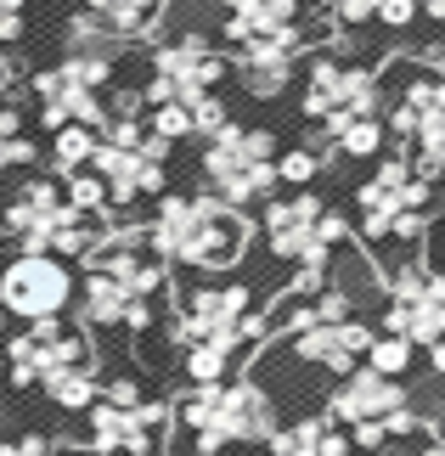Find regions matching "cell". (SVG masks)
Segmentation results:
<instances>
[{
	"instance_id": "7",
	"label": "cell",
	"mask_w": 445,
	"mask_h": 456,
	"mask_svg": "<svg viewBox=\"0 0 445 456\" xmlns=\"http://www.w3.org/2000/svg\"><path fill=\"white\" fill-rule=\"evenodd\" d=\"M231 85V62H226V51L220 40L209 28H192L181 23L169 34V40H158L147 45V74H141V102H203V96H215Z\"/></svg>"
},
{
	"instance_id": "21",
	"label": "cell",
	"mask_w": 445,
	"mask_h": 456,
	"mask_svg": "<svg viewBox=\"0 0 445 456\" xmlns=\"http://www.w3.org/2000/svg\"><path fill=\"white\" fill-rule=\"evenodd\" d=\"M322 147L333 164H355V169H367V164H378V158L389 152V130H383V118L378 113H367V118H344L338 130L322 135Z\"/></svg>"
},
{
	"instance_id": "28",
	"label": "cell",
	"mask_w": 445,
	"mask_h": 456,
	"mask_svg": "<svg viewBox=\"0 0 445 456\" xmlns=\"http://www.w3.org/2000/svg\"><path fill=\"white\" fill-rule=\"evenodd\" d=\"M147 130L158 135V142H169V147H186L192 142V108H186V102H152V108H147Z\"/></svg>"
},
{
	"instance_id": "17",
	"label": "cell",
	"mask_w": 445,
	"mask_h": 456,
	"mask_svg": "<svg viewBox=\"0 0 445 456\" xmlns=\"http://www.w3.org/2000/svg\"><path fill=\"white\" fill-rule=\"evenodd\" d=\"M412 406L400 378H383L372 366H350L344 378L333 383V400H327V417L338 428H355V423H389L395 411Z\"/></svg>"
},
{
	"instance_id": "6",
	"label": "cell",
	"mask_w": 445,
	"mask_h": 456,
	"mask_svg": "<svg viewBox=\"0 0 445 456\" xmlns=\"http://www.w3.org/2000/svg\"><path fill=\"white\" fill-rule=\"evenodd\" d=\"M265 305V293L248 282V276H175L169 293H164V338L169 349L203 344V338H231V332L248 327V315Z\"/></svg>"
},
{
	"instance_id": "1",
	"label": "cell",
	"mask_w": 445,
	"mask_h": 456,
	"mask_svg": "<svg viewBox=\"0 0 445 456\" xmlns=\"http://www.w3.org/2000/svg\"><path fill=\"white\" fill-rule=\"evenodd\" d=\"M141 220H147L152 248L181 276H231L254 248V220L215 203L198 186H169Z\"/></svg>"
},
{
	"instance_id": "2",
	"label": "cell",
	"mask_w": 445,
	"mask_h": 456,
	"mask_svg": "<svg viewBox=\"0 0 445 456\" xmlns=\"http://www.w3.org/2000/svg\"><path fill=\"white\" fill-rule=\"evenodd\" d=\"M378 118L389 152L406 158L417 181H445V57L395 51L378 62Z\"/></svg>"
},
{
	"instance_id": "36",
	"label": "cell",
	"mask_w": 445,
	"mask_h": 456,
	"mask_svg": "<svg viewBox=\"0 0 445 456\" xmlns=\"http://www.w3.org/2000/svg\"><path fill=\"white\" fill-rule=\"evenodd\" d=\"M412 456H445V440H429L423 451H412Z\"/></svg>"
},
{
	"instance_id": "4",
	"label": "cell",
	"mask_w": 445,
	"mask_h": 456,
	"mask_svg": "<svg viewBox=\"0 0 445 456\" xmlns=\"http://www.w3.org/2000/svg\"><path fill=\"white\" fill-rule=\"evenodd\" d=\"M169 411H175V423H181V434L192 440L198 456H220L231 445H265L282 428L276 395L248 372L226 378V383H192Z\"/></svg>"
},
{
	"instance_id": "27",
	"label": "cell",
	"mask_w": 445,
	"mask_h": 456,
	"mask_svg": "<svg viewBox=\"0 0 445 456\" xmlns=\"http://www.w3.org/2000/svg\"><path fill=\"white\" fill-rule=\"evenodd\" d=\"M412 361H417V349L406 338H395V332H372V344L361 355V366H372V372H383V378H400V383L412 372Z\"/></svg>"
},
{
	"instance_id": "30",
	"label": "cell",
	"mask_w": 445,
	"mask_h": 456,
	"mask_svg": "<svg viewBox=\"0 0 445 456\" xmlns=\"http://www.w3.org/2000/svg\"><path fill=\"white\" fill-rule=\"evenodd\" d=\"M372 28L389 34V40L412 34V28H417V0H378V17H372Z\"/></svg>"
},
{
	"instance_id": "16",
	"label": "cell",
	"mask_w": 445,
	"mask_h": 456,
	"mask_svg": "<svg viewBox=\"0 0 445 456\" xmlns=\"http://www.w3.org/2000/svg\"><path fill=\"white\" fill-rule=\"evenodd\" d=\"M372 332H378V327H372L367 315H350V322H305V327H293V332H282V338H271L265 349H271V355H282L288 366H305V372L344 378L350 366H361Z\"/></svg>"
},
{
	"instance_id": "32",
	"label": "cell",
	"mask_w": 445,
	"mask_h": 456,
	"mask_svg": "<svg viewBox=\"0 0 445 456\" xmlns=\"http://www.w3.org/2000/svg\"><path fill=\"white\" fill-rule=\"evenodd\" d=\"M417 259L429 265L434 276H445V208L429 220V232H423V248H417Z\"/></svg>"
},
{
	"instance_id": "19",
	"label": "cell",
	"mask_w": 445,
	"mask_h": 456,
	"mask_svg": "<svg viewBox=\"0 0 445 456\" xmlns=\"http://www.w3.org/2000/svg\"><path fill=\"white\" fill-rule=\"evenodd\" d=\"M265 456H350V434L338 428L327 411H310V417L282 423L271 440H265Z\"/></svg>"
},
{
	"instance_id": "12",
	"label": "cell",
	"mask_w": 445,
	"mask_h": 456,
	"mask_svg": "<svg viewBox=\"0 0 445 456\" xmlns=\"http://www.w3.org/2000/svg\"><path fill=\"white\" fill-rule=\"evenodd\" d=\"M79 293V265L57 254H6L0 259V315L6 322H45L68 315Z\"/></svg>"
},
{
	"instance_id": "31",
	"label": "cell",
	"mask_w": 445,
	"mask_h": 456,
	"mask_svg": "<svg viewBox=\"0 0 445 456\" xmlns=\"http://www.w3.org/2000/svg\"><path fill=\"white\" fill-rule=\"evenodd\" d=\"M0 456H74L45 434H0Z\"/></svg>"
},
{
	"instance_id": "22",
	"label": "cell",
	"mask_w": 445,
	"mask_h": 456,
	"mask_svg": "<svg viewBox=\"0 0 445 456\" xmlns=\"http://www.w3.org/2000/svg\"><path fill=\"white\" fill-rule=\"evenodd\" d=\"M40 395L51 400L57 411H85L91 400L102 395V366L96 361H79V366H62V372H51L45 383H40Z\"/></svg>"
},
{
	"instance_id": "13",
	"label": "cell",
	"mask_w": 445,
	"mask_h": 456,
	"mask_svg": "<svg viewBox=\"0 0 445 456\" xmlns=\"http://www.w3.org/2000/svg\"><path fill=\"white\" fill-rule=\"evenodd\" d=\"M383 332L406 338L412 349L445 344V276H434L423 259H406L383 276V299H378Z\"/></svg>"
},
{
	"instance_id": "23",
	"label": "cell",
	"mask_w": 445,
	"mask_h": 456,
	"mask_svg": "<svg viewBox=\"0 0 445 456\" xmlns=\"http://www.w3.org/2000/svg\"><path fill=\"white\" fill-rule=\"evenodd\" d=\"M333 169V158L322 142H282L276 152V186L282 191H299V186H322Z\"/></svg>"
},
{
	"instance_id": "18",
	"label": "cell",
	"mask_w": 445,
	"mask_h": 456,
	"mask_svg": "<svg viewBox=\"0 0 445 456\" xmlns=\"http://www.w3.org/2000/svg\"><path fill=\"white\" fill-rule=\"evenodd\" d=\"M310 17V0H231V6L215 17V40L220 51H237L248 40H271V34H288Z\"/></svg>"
},
{
	"instance_id": "35",
	"label": "cell",
	"mask_w": 445,
	"mask_h": 456,
	"mask_svg": "<svg viewBox=\"0 0 445 456\" xmlns=\"http://www.w3.org/2000/svg\"><path fill=\"white\" fill-rule=\"evenodd\" d=\"M34 0H0V17H29Z\"/></svg>"
},
{
	"instance_id": "10",
	"label": "cell",
	"mask_w": 445,
	"mask_h": 456,
	"mask_svg": "<svg viewBox=\"0 0 445 456\" xmlns=\"http://www.w3.org/2000/svg\"><path fill=\"white\" fill-rule=\"evenodd\" d=\"M96 361V338L68 315H45V322H23L17 332H0V372L12 389H40L62 366Z\"/></svg>"
},
{
	"instance_id": "25",
	"label": "cell",
	"mask_w": 445,
	"mask_h": 456,
	"mask_svg": "<svg viewBox=\"0 0 445 456\" xmlns=\"http://www.w3.org/2000/svg\"><path fill=\"white\" fill-rule=\"evenodd\" d=\"M62 198H68V208H74V215H85V220H102V225L113 220L108 186H102L91 169H74V175H62Z\"/></svg>"
},
{
	"instance_id": "33",
	"label": "cell",
	"mask_w": 445,
	"mask_h": 456,
	"mask_svg": "<svg viewBox=\"0 0 445 456\" xmlns=\"http://www.w3.org/2000/svg\"><path fill=\"white\" fill-rule=\"evenodd\" d=\"M417 23L429 34H445V0H417Z\"/></svg>"
},
{
	"instance_id": "24",
	"label": "cell",
	"mask_w": 445,
	"mask_h": 456,
	"mask_svg": "<svg viewBox=\"0 0 445 456\" xmlns=\"http://www.w3.org/2000/svg\"><path fill=\"white\" fill-rule=\"evenodd\" d=\"M102 135L85 130V125H62L45 135V169L51 175H74V169H91V152H96Z\"/></svg>"
},
{
	"instance_id": "8",
	"label": "cell",
	"mask_w": 445,
	"mask_h": 456,
	"mask_svg": "<svg viewBox=\"0 0 445 456\" xmlns=\"http://www.w3.org/2000/svg\"><path fill=\"white\" fill-rule=\"evenodd\" d=\"M327 40H338V34H333L316 12H310L299 28H288V34L248 40V45H237V51H226L231 85H237V91L254 102V108H276V102L299 85V68H305V57H310L316 45H327Z\"/></svg>"
},
{
	"instance_id": "5",
	"label": "cell",
	"mask_w": 445,
	"mask_h": 456,
	"mask_svg": "<svg viewBox=\"0 0 445 456\" xmlns=\"http://www.w3.org/2000/svg\"><path fill=\"white\" fill-rule=\"evenodd\" d=\"M378 51H361V45H344V40H327L316 45L305 68H299V85H293V113L299 125L327 135L338 130L344 118H367L378 113Z\"/></svg>"
},
{
	"instance_id": "26",
	"label": "cell",
	"mask_w": 445,
	"mask_h": 456,
	"mask_svg": "<svg viewBox=\"0 0 445 456\" xmlns=\"http://www.w3.org/2000/svg\"><path fill=\"white\" fill-rule=\"evenodd\" d=\"M310 12L322 17L338 40H350V34H367V28H372V17H378V0H310Z\"/></svg>"
},
{
	"instance_id": "34",
	"label": "cell",
	"mask_w": 445,
	"mask_h": 456,
	"mask_svg": "<svg viewBox=\"0 0 445 456\" xmlns=\"http://www.w3.org/2000/svg\"><path fill=\"white\" fill-rule=\"evenodd\" d=\"M423 361H429V372H434V378H445V344H434V349H423Z\"/></svg>"
},
{
	"instance_id": "29",
	"label": "cell",
	"mask_w": 445,
	"mask_h": 456,
	"mask_svg": "<svg viewBox=\"0 0 445 456\" xmlns=\"http://www.w3.org/2000/svg\"><path fill=\"white\" fill-rule=\"evenodd\" d=\"M231 118H237V113H231V102H226L220 91H215V96H203V102H192V142H209V135L226 130Z\"/></svg>"
},
{
	"instance_id": "15",
	"label": "cell",
	"mask_w": 445,
	"mask_h": 456,
	"mask_svg": "<svg viewBox=\"0 0 445 456\" xmlns=\"http://www.w3.org/2000/svg\"><path fill=\"white\" fill-rule=\"evenodd\" d=\"M322 208H327V191H322V186L276 191L271 203H260V215H254V242L265 248V259L282 271V282H288V271L316 248V220H322Z\"/></svg>"
},
{
	"instance_id": "20",
	"label": "cell",
	"mask_w": 445,
	"mask_h": 456,
	"mask_svg": "<svg viewBox=\"0 0 445 456\" xmlns=\"http://www.w3.org/2000/svg\"><path fill=\"white\" fill-rule=\"evenodd\" d=\"M74 6H85L124 45L152 40V34L164 28V17H169V0H74Z\"/></svg>"
},
{
	"instance_id": "3",
	"label": "cell",
	"mask_w": 445,
	"mask_h": 456,
	"mask_svg": "<svg viewBox=\"0 0 445 456\" xmlns=\"http://www.w3.org/2000/svg\"><path fill=\"white\" fill-rule=\"evenodd\" d=\"M192 186L209 191L215 203L237 208L254 220L260 203L276 198V152H282V130L276 125H243L231 118L226 130H215L209 142H192Z\"/></svg>"
},
{
	"instance_id": "11",
	"label": "cell",
	"mask_w": 445,
	"mask_h": 456,
	"mask_svg": "<svg viewBox=\"0 0 445 456\" xmlns=\"http://www.w3.org/2000/svg\"><path fill=\"white\" fill-rule=\"evenodd\" d=\"M62 215H68L62 175H51L45 164L0 175V248L6 254H45Z\"/></svg>"
},
{
	"instance_id": "14",
	"label": "cell",
	"mask_w": 445,
	"mask_h": 456,
	"mask_svg": "<svg viewBox=\"0 0 445 456\" xmlns=\"http://www.w3.org/2000/svg\"><path fill=\"white\" fill-rule=\"evenodd\" d=\"M79 417H85L79 445L91 451V456H152L158 440H164V428H169V406L158 395L130 400V406L96 395Z\"/></svg>"
},
{
	"instance_id": "9",
	"label": "cell",
	"mask_w": 445,
	"mask_h": 456,
	"mask_svg": "<svg viewBox=\"0 0 445 456\" xmlns=\"http://www.w3.org/2000/svg\"><path fill=\"white\" fill-rule=\"evenodd\" d=\"M175 152L181 147H169V142H158V135L147 130L136 147H119L102 135L96 152H91V175L102 186H108V203H113V215H147V208L164 198V191L175 186Z\"/></svg>"
}]
</instances>
